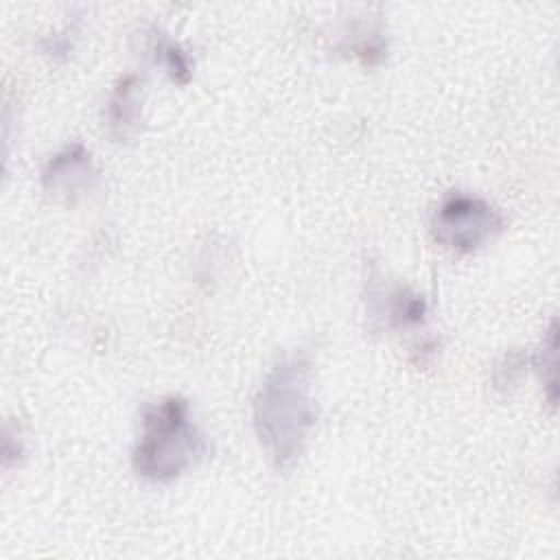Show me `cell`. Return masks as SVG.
<instances>
[{"instance_id":"6da1fadb","label":"cell","mask_w":560,"mask_h":560,"mask_svg":"<svg viewBox=\"0 0 560 560\" xmlns=\"http://www.w3.org/2000/svg\"><path fill=\"white\" fill-rule=\"evenodd\" d=\"M315 422L308 385V363L300 357L280 361L265 378L256 402L254 424L276 466H289Z\"/></svg>"},{"instance_id":"7a4b0ae2","label":"cell","mask_w":560,"mask_h":560,"mask_svg":"<svg viewBox=\"0 0 560 560\" xmlns=\"http://www.w3.org/2000/svg\"><path fill=\"white\" fill-rule=\"evenodd\" d=\"M206 442L188 416V402L179 396L162 398L142 413V433L133 451L138 475L151 481H171L195 466Z\"/></svg>"},{"instance_id":"3957f363","label":"cell","mask_w":560,"mask_h":560,"mask_svg":"<svg viewBox=\"0 0 560 560\" xmlns=\"http://www.w3.org/2000/svg\"><path fill=\"white\" fill-rule=\"evenodd\" d=\"M503 228L501 214L479 197L453 192L433 219L435 238L457 252H472Z\"/></svg>"},{"instance_id":"277c9868","label":"cell","mask_w":560,"mask_h":560,"mask_svg":"<svg viewBox=\"0 0 560 560\" xmlns=\"http://www.w3.org/2000/svg\"><path fill=\"white\" fill-rule=\"evenodd\" d=\"M90 175H92L90 153L83 147L74 144L50 160L44 173V182L50 190H61L70 195V192H77L79 186H85Z\"/></svg>"},{"instance_id":"5b68a950","label":"cell","mask_w":560,"mask_h":560,"mask_svg":"<svg viewBox=\"0 0 560 560\" xmlns=\"http://www.w3.org/2000/svg\"><path fill=\"white\" fill-rule=\"evenodd\" d=\"M133 92H136V81L129 77L125 79L114 98H112V125L114 127H127V125H133V114H136V107H129L133 103Z\"/></svg>"}]
</instances>
